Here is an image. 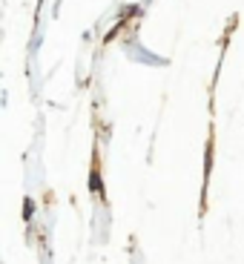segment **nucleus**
<instances>
[{
	"label": "nucleus",
	"mask_w": 244,
	"mask_h": 264,
	"mask_svg": "<svg viewBox=\"0 0 244 264\" xmlns=\"http://www.w3.org/2000/svg\"><path fill=\"white\" fill-rule=\"evenodd\" d=\"M89 184H92V190H95V193H101V178H98V172H92Z\"/></svg>",
	"instance_id": "nucleus-1"
}]
</instances>
